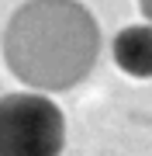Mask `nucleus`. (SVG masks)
Returning a JSON list of instances; mask_svg holds the SVG:
<instances>
[{"label":"nucleus","instance_id":"1","mask_svg":"<svg viewBox=\"0 0 152 156\" xmlns=\"http://www.w3.org/2000/svg\"><path fill=\"white\" fill-rule=\"evenodd\" d=\"M100 28L79 0H24L4 28V62L31 90H69L90 76Z\"/></svg>","mask_w":152,"mask_h":156},{"label":"nucleus","instance_id":"2","mask_svg":"<svg viewBox=\"0 0 152 156\" xmlns=\"http://www.w3.org/2000/svg\"><path fill=\"white\" fill-rule=\"evenodd\" d=\"M66 118L45 94L0 97V156H62Z\"/></svg>","mask_w":152,"mask_h":156},{"label":"nucleus","instance_id":"3","mask_svg":"<svg viewBox=\"0 0 152 156\" xmlns=\"http://www.w3.org/2000/svg\"><path fill=\"white\" fill-rule=\"evenodd\" d=\"M111 56H114L121 73L149 80L152 76V24H128V28H121L111 42Z\"/></svg>","mask_w":152,"mask_h":156},{"label":"nucleus","instance_id":"4","mask_svg":"<svg viewBox=\"0 0 152 156\" xmlns=\"http://www.w3.org/2000/svg\"><path fill=\"white\" fill-rule=\"evenodd\" d=\"M138 7H142V14L152 21V0H138Z\"/></svg>","mask_w":152,"mask_h":156}]
</instances>
